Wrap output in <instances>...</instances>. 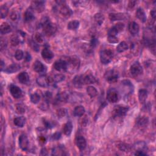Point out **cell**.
<instances>
[{
    "mask_svg": "<svg viewBox=\"0 0 156 156\" xmlns=\"http://www.w3.org/2000/svg\"><path fill=\"white\" fill-rule=\"evenodd\" d=\"M31 58H31V54L27 52L26 54V55H25V60L26 62H29L31 60Z\"/></svg>",
    "mask_w": 156,
    "mask_h": 156,
    "instance_id": "obj_55",
    "label": "cell"
},
{
    "mask_svg": "<svg viewBox=\"0 0 156 156\" xmlns=\"http://www.w3.org/2000/svg\"><path fill=\"white\" fill-rule=\"evenodd\" d=\"M87 92L91 98H94L98 95V91L93 86H89L87 87Z\"/></svg>",
    "mask_w": 156,
    "mask_h": 156,
    "instance_id": "obj_35",
    "label": "cell"
},
{
    "mask_svg": "<svg viewBox=\"0 0 156 156\" xmlns=\"http://www.w3.org/2000/svg\"><path fill=\"white\" fill-rule=\"evenodd\" d=\"M45 1H33L32 3V9L41 13L45 10Z\"/></svg>",
    "mask_w": 156,
    "mask_h": 156,
    "instance_id": "obj_13",
    "label": "cell"
},
{
    "mask_svg": "<svg viewBox=\"0 0 156 156\" xmlns=\"http://www.w3.org/2000/svg\"><path fill=\"white\" fill-rule=\"evenodd\" d=\"M151 16L153 18V20H154L155 18V9H153V10L151 11Z\"/></svg>",
    "mask_w": 156,
    "mask_h": 156,
    "instance_id": "obj_56",
    "label": "cell"
},
{
    "mask_svg": "<svg viewBox=\"0 0 156 156\" xmlns=\"http://www.w3.org/2000/svg\"><path fill=\"white\" fill-rule=\"evenodd\" d=\"M114 58V53L110 49L103 50L100 53V60L104 65L109 64Z\"/></svg>",
    "mask_w": 156,
    "mask_h": 156,
    "instance_id": "obj_3",
    "label": "cell"
},
{
    "mask_svg": "<svg viewBox=\"0 0 156 156\" xmlns=\"http://www.w3.org/2000/svg\"><path fill=\"white\" fill-rule=\"evenodd\" d=\"M107 99L109 103H115L119 100V94L115 89H110L107 93Z\"/></svg>",
    "mask_w": 156,
    "mask_h": 156,
    "instance_id": "obj_6",
    "label": "cell"
},
{
    "mask_svg": "<svg viewBox=\"0 0 156 156\" xmlns=\"http://www.w3.org/2000/svg\"><path fill=\"white\" fill-rule=\"evenodd\" d=\"M37 83L40 87H46L49 85V77L45 75H41L37 78Z\"/></svg>",
    "mask_w": 156,
    "mask_h": 156,
    "instance_id": "obj_15",
    "label": "cell"
},
{
    "mask_svg": "<svg viewBox=\"0 0 156 156\" xmlns=\"http://www.w3.org/2000/svg\"><path fill=\"white\" fill-rule=\"evenodd\" d=\"M129 48L128 45L125 42H121L116 47V51L118 53H123L127 51Z\"/></svg>",
    "mask_w": 156,
    "mask_h": 156,
    "instance_id": "obj_33",
    "label": "cell"
},
{
    "mask_svg": "<svg viewBox=\"0 0 156 156\" xmlns=\"http://www.w3.org/2000/svg\"><path fill=\"white\" fill-rule=\"evenodd\" d=\"M65 78V76L62 74H55L53 78H49V84L53 83H60L63 81Z\"/></svg>",
    "mask_w": 156,
    "mask_h": 156,
    "instance_id": "obj_27",
    "label": "cell"
},
{
    "mask_svg": "<svg viewBox=\"0 0 156 156\" xmlns=\"http://www.w3.org/2000/svg\"><path fill=\"white\" fill-rule=\"evenodd\" d=\"M96 43H97V39L95 38V37H92V39L91 40V44H90L91 46L93 47V48L96 46Z\"/></svg>",
    "mask_w": 156,
    "mask_h": 156,
    "instance_id": "obj_53",
    "label": "cell"
},
{
    "mask_svg": "<svg viewBox=\"0 0 156 156\" xmlns=\"http://www.w3.org/2000/svg\"><path fill=\"white\" fill-rule=\"evenodd\" d=\"M1 71H3V68H4V62L2 60H1Z\"/></svg>",
    "mask_w": 156,
    "mask_h": 156,
    "instance_id": "obj_58",
    "label": "cell"
},
{
    "mask_svg": "<svg viewBox=\"0 0 156 156\" xmlns=\"http://www.w3.org/2000/svg\"><path fill=\"white\" fill-rule=\"evenodd\" d=\"M33 70L37 73H43L46 71V67L39 60H36L33 65Z\"/></svg>",
    "mask_w": 156,
    "mask_h": 156,
    "instance_id": "obj_14",
    "label": "cell"
},
{
    "mask_svg": "<svg viewBox=\"0 0 156 156\" xmlns=\"http://www.w3.org/2000/svg\"><path fill=\"white\" fill-rule=\"evenodd\" d=\"M65 153V151L64 147L58 146V147H55L53 149L52 154L55 155H63L67 154Z\"/></svg>",
    "mask_w": 156,
    "mask_h": 156,
    "instance_id": "obj_31",
    "label": "cell"
},
{
    "mask_svg": "<svg viewBox=\"0 0 156 156\" xmlns=\"http://www.w3.org/2000/svg\"><path fill=\"white\" fill-rule=\"evenodd\" d=\"M10 92L12 96L15 99L20 98L22 96V90L20 87L15 85H11L10 87Z\"/></svg>",
    "mask_w": 156,
    "mask_h": 156,
    "instance_id": "obj_10",
    "label": "cell"
},
{
    "mask_svg": "<svg viewBox=\"0 0 156 156\" xmlns=\"http://www.w3.org/2000/svg\"><path fill=\"white\" fill-rule=\"evenodd\" d=\"M126 18V15L121 13H111L109 14V19L112 21L116 20H123Z\"/></svg>",
    "mask_w": 156,
    "mask_h": 156,
    "instance_id": "obj_21",
    "label": "cell"
},
{
    "mask_svg": "<svg viewBox=\"0 0 156 156\" xmlns=\"http://www.w3.org/2000/svg\"><path fill=\"white\" fill-rule=\"evenodd\" d=\"M148 97V91L145 89H140L139 92V99L141 103H145Z\"/></svg>",
    "mask_w": 156,
    "mask_h": 156,
    "instance_id": "obj_29",
    "label": "cell"
},
{
    "mask_svg": "<svg viewBox=\"0 0 156 156\" xmlns=\"http://www.w3.org/2000/svg\"><path fill=\"white\" fill-rule=\"evenodd\" d=\"M137 3V1H130L129 2V4H128V7L130 8V9H132L135 7V4Z\"/></svg>",
    "mask_w": 156,
    "mask_h": 156,
    "instance_id": "obj_54",
    "label": "cell"
},
{
    "mask_svg": "<svg viewBox=\"0 0 156 156\" xmlns=\"http://www.w3.org/2000/svg\"><path fill=\"white\" fill-rule=\"evenodd\" d=\"M35 40L37 43H42L43 42V35L40 33H36V34L35 35Z\"/></svg>",
    "mask_w": 156,
    "mask_h": 156,
    "instance_id": "obj_47",
    "label": "cell"
},
{
    "mask_svg": "<svg viewBox=\"0 0 156 156\" xmlns=\"http://www.w3.org/2000/svg\"><path fill=\"white\" fill-rule=\"evenodd\" d=\"M136 123L137 125L140 127H145L148 125L149 123L148 118L146 116H140L137 119Z\"/></svg>",
    "mask_w": 156,
    "mask_h": 156,
    "instance_id": "obj_26",
    "label": "cell"
},
{
    "mask_svg": "<svg viewBox=\"0 0 156 156\" xmlns=\"http://www.w3.org/2000/svg\"><path fill=\"white\" fill-rule=\"evenodd\" d=\"M67 114V110L62 108V109H59L57 111V115L59 118H63L66 116Z\"/></svg>",
    "mask_w": 156,
    "mask_h": 156,
    "instance_id": "obj_42",
    "label": "cell"
},
{
    "mask_svg": "<svg viewBox=\"0 0 156 156\" xmlns=\"http://www.w3.org/2000/svg\"><path fill=\"white\" fill-rule=\"evenodd\" d=\"M135 155H146L147 154L145 152L144 150H143V149H138V150L136 151Z\"/></svg>",
    "mask_w": 156,
    "mask_h": 156,
    "instance_id": "obj_50",
    "label": "cell"
},
{
    "mask_svg": "<svg viewBox=\"0 0 156 156\" xmlns=\"http://www.w3.org/2000/svg\"><path fill=\"white\" fill-rule=\"evenodd\" d=\"M60 13L64 17L68 18L72 15L73 11L68 6H67L66 4H64L62 5L60 9Z\"/></svg>",
    "mask_w": 156,
    "mask_h": 156,
    "instance_id": "obj_17",
    "label": "cell"
},
{
    "mask_svg": "<svg viewBox=\"0 0 156 156\" xmlns=\"http://www.w3.org/2000/svg\"><path fill=\"white\" fill-rule=\"evenodd\" d=\"M130 72L133 76H139L141 75L143 73V67L138 62H136L131 65L130 68Z\"/></svg>",
    "mask_w": 156,
    "mask_h": 156,
    "instance_id": "obj_5",
    "label": "cell"
},
{
    "mask_svg": "<svg viewBox=\"0 0 156 156\" xmlns=\"http://www.w3.org/2000/svg\"><path fill=\"white\" fill-rule=\"evenodd\" d=\"M140 30V27L138 24L135 21L130 22L129 24V31L130 33L132 35H136L138 34Z\"/></svg>",
    "mask_w": 156,
    "mask_h": 156,
    "instance_id": "obj_16",
    "label": "cell"
},
{
    "mask_svg": "<svg viewBox=\"0 0 156 156\" xmlns=\"http://www.w3.org/2000/svg\"><path fill=\"white\" fill-rule=\"evenodd\" d=\"M75 143L77 147L80 151L84 150L87 146V141L83 136L81 135L77 136L75 140Z\"/></svg>",
    "mask_w": 156,
    "mask_h": 156,
    "instance_id": "obj_11",
    "label": "cell"
},
{
    "mask_svg": "<svg viewBox=\"0 0 156 156\" xmlns=\"http://www.w3.org/2000/svg\"><path fill=\"white\" fill-rule=\"evenodd\" d=\"M40 24L43 28V33L48 37L53 35L57 31V27L51 22L49 18L47 17H44L42 18Z\"/></svg>",
    "mask_w": 156,
    "mask_h": 156,
    "instance_id": "obj_1",
    "label": "cell"
},
{
    "mask_svg": "<svg viewBox=\"0 0 156 156\" xmlns=\"http://www.w3.org/2000/svg\"><path fill=\"white\" fill-rule=\"evenodd\" d=\"M14 123L15 126L18 127L23 128L26 123V118L24 116L16 117L14 120Z\"/></svg>",
    "mask_w": 156,
    "mask_h": 156,
    "instance_id": "obj_28",
    "label": "cell"
},
{
    "mask_svg": "<svg viewBox=\"0 0 156 156\" xmlns=\"http://www.w3.org/2000/svg\"><path fill=\"white\" fill-rule=\"evenodd\" d=\"M1 34H6L10 33L12 31V28L10 26V24L8 23H3L1 25Z\"/></svg>",
    "mask_w": 156,
    "mask_h": 156,
    "instance_id": "obj_30",
    "label": "cell"
},
{
    "mask_svg": "<svg viewBox=\"0 0 156 156\" xmlns=\"http://www.w3.org/2000/svg\"><path fill=\"white\" fill-rule=\"evenodd\" d=\"M104 77L109 83H115L118 80V74L115 70H109L105 73Z\"/></svg>",
    "mask_w": 156,
    "mask_h": 156,
    "instance_id": "obj_7",
    "label": "cell"
},
{
    "mask_svg": "<svg viewBox=\"0 0 156 156\" xmlns=\"http://www.w3.org/2000/svg\"><path fill=\"white\" fill-rule=\"evenodd\" d=\"M40 142H42V143H45L46 142V139L45 137H40L39 138Z\"/></svg>",
    "mask_w": 156,
    "mask_h": 156,
    "instance_id": "obj_57",
    "label": "cell"
},
{
    "mask_svg": "<svg viewBox=\"0 0 156 156\" xmlns=\"http://www.w3.org/2000/svg\"><path fill=\"white\" fill-rule=\"evenodd\" d=\"M20 42V40L19 39V37H18V36L14 35L11 37L10 43H11L12 46H16L19 45Z\"/></svg>",
    "mask_w": 156,
    "mask_h": 156,
    "instance_id": "obj_40",
    "label": "cell"
},
{
    "mask_svg": "<svg viewBox=\"0 0 156 156\" xmlns=\"http://www.w3.org/2000/svg\"><path fill=\"white\" fill-rule=\"evenodd\" d=\"M107 40L110 43H117L118 42V39L115 36H108Z\"/></svg>",
    "mask_w": 156,
    "mask_h": 156,
    "instance_id": "obj_48",
    "label": "cell"
},
{
    "mask_svg": "<svg viewBox=\"0 0 156 156\" xmlns=\"http://www.w3.org/2000/svg\"><path fill=\"white\" fill-rule=\"evenodd\" d=\"M73 124L71 121L67 122L64 126L63 128V132L65 135L67 136H70L73 130Z\"/></svg>",
    "mask_w": 156,
    "mask_h": 156,
    "instance_id": "obj_24",
    "label": "cell"
},
{
    "mask_svg": "<svg viewBox=\"0 0 156 156\" xmlns=\"http://www.w3.org/2000/svg\"><path fill=\"white\" fill-rule=\"evenodd\" d=\"M96 79L93 75L90 74H84V75L76 76L74 77L73 82L74 84L79 87L82 85L94 84L96 83Z\"/></svg>",
    "mask_w": 156,
    "mask_h": 156,
    "instance_id": "obj_2",
    "label": "cell"
},
{
    "mask_svg": "<svg viewBox=\"0 0 156 156\" xmlns=\"http://www.w3.org/2000/svg\"><path fill=\"white\" fill-rule=\"evenodd\" d=\"M42 58L45 60H51L54 57L53 53L48 48H45L42 51Z\"/></svg>",
    "mask_w": 156,
    "mask_h": 156,
    "instance_id": "obj_20",
    "label": "cell"
},
{
    "mask_svg": "<svg viewBox=\"0 0 156 156\" xmlns=\"http://www.w3.org/2000/svg\"><path fill=\"white\" fill-rule=\"evenodd\" d=\"M20 65L17 64H12L8 67L6 68V69L4 70V71L7 73L11 74V73H14L15 72H17L20 70Z\"/></svg>",
    "mask_w": 156,
    "mask_h": 156,
    "instance_id": "obj_25",
    "label": "cell"
},
{
    "mask_svg": "<svg viewBox=\"0 0 156 156\" xmlns=\"http://www.w3.org/2000/svg\"><path fill=\"white\" fill-rule=\"evenodd\" d=\"M18 79L22 84H26L29 81V76L26 72H21L18 75Z\"/></svg>",
    "mask_w": 156,
    "mask_h": 156,
    "instance_id": "obj_22",
    "label": "cell"
},
{
    "mask_svg": "<svg viewBox=\"0 0 156 156\" xmlns=\"http://www.w3.org/2000/svg\"><path fill=\"white\" fill-rule=\"evenodd\" d=\"M19 146L23 151H27L29 146V140L25 134H21L19 137Z\"/></svg>",
    "mask_w": 156,
    "mask_h": 156,
    "instance_id": "obj_9",
    "label": "cell"
},
{
    "mask_svg": "<svg viewBox=\"0 0 156 156\" xmlns=\"http://www.w3.org/2000/svg\"><path fill=\"white\" fill-rule=\"evenodd\" d=\"M79 21L78 20H73L68 23L67 25V28L71 30V31H74L76 30L79 26Z\"/></svg>",
    "mask_w": 156,
    "mask_h": 156,
    "instance_id": "obj_34",
    "label": "cell"
},
{
    "mask_svg": "<svg viewBox=\"0 0 156 156\" xmlns=\"http://www.w3.org/2000/svg\"><path fill=\"white\" fill-rule=\"evenodd\" d=\"M68 99V95L67 93H66L65 92H61L55 96V102L57 104L64 103L67 101Z\"/></svg>",
    "mask_w": 156,
    "mask_h": 156,
    "instance_id": "obj_18",
    "label": "cell"
},
{
    "mask_svg": "<svg viewBox=\"0 0 156 156\" xmlns=\"http://www.w3.org/2000/svg\"><path fill=\"white\" fill-rule=\"evenodd\" d=\"M104 19H105L104 16L103 15V14H102L101 13L96 14L94 16V20H95L96 23L99 26L101 25V24H103V23L104 21Z\"/></svg>",
    "mask_w": 156,
    "mask_h": 156,
    "instance_id": "obj_36",
    "label": "cell"
},
{
    "mask_svg": "<svg viewBox=\"0 0 156 156\" xmlns=\"http://www.w3.org/2000/svg\"><path fill=\"white\" fill-rule=\"evenodd\" d=\"M44 97H45V101L49 103L52 99V97H53L52 93L50 92H48V91L46 92L44 95Z\"/></svg>",
    "mask_w": 156,
    "mask_h": 156,
    "instance_id": "obj_46",
    "label": "cell"
},
{
    "mask_svg": "<svg viewBox=\"0 0 156 156\" xmlns=\"http://www.w3.org/2000/svg\"><path fill=\"white\" fill-rule=\"evenodd\" d=\"M53 67L56 71H66L68 68L67 62L64 60H58L54 62Z\"/></svg>",
    "mask_w": 156,
    "mask_h": 156,
    "instance_id": "obj_8",
    "label": "cell"
},
{
    "mask_svg": "<svg viewBox=\"0 0 156 156\" xmlns=\"http://www.w3.org/2000/svg\"><path fill=\"white\" fill-rule=\"evenodd\" d=\"M67 64L68 65H70L73 69L78 70L80 67V61L78 58L76 57V56H73V57L68 59Z\"/></svg>",
    "mask_w": 156,
    "mask_h": 156,
    "instance_id": "obj_12",
    "label": "cell"
},
{
    "mask_svg": "<svg viewBox=\"0 0 156 156\" xmlns=\"http://www.w3.org/2000/svg\"><path fill=\"white\" fill-rule=\"evenodd\" d=\"M24 57V53L21 50H17L15 54V58L17 60H21Z\"/></svg>",
    "mask_w": 156,
    "mask_h": 156,
    "instance_id": "obj_43",
    "label": "cell"
},
{
    "mask_svg": "<svg viewBox=\"0 0 156 156\" xmlns=\"http://www.w3.org/2000/svg\"><path fill=\"white\" fill-rule=\"evenodd\" d=\"M25 107L22 104H18L16 105V112L18 114H23L25 113Z\"/></svg>",
    "mask_w": 156,
    "mask_h": 156,
    "instance_id": "obj_39",
    "label": "cell"
},
{
    "mask_svg": "<svg viewBox=\"0 0 156 156\" xmlns=\"http://www.w3.org/2000/svg\"><path fill=\"white\" fill-rule=\"evenodd\" d=\"M40 109L43 110H46L48 109V103H47L46 101L43 103L40 106Z\"/></svg>",
    "mask_w": 156,
    "mask_h": 156,
    "instance_id": "obj_51",
    "label": "cell"
},
{
    "mask_svg": "<svg viewBox=\"0 0 156 156\" xmlns=\"http://www.w3.org/2000/svg\"><path fill=\"white\" fill-rule=\"evenodd\" d=\"M129 110V107L127 106L118 105L112 111V116L114 118H121L125 116Z\"/></svg>",
    "mask_w": 156,
    "mask_h": 156,
    "instance_id": "obj_4",
    "label": "cell"
},
{
    "mask_svg": "<svg viewBox=\"0 0 156 156\" xmlns=\"http://www.w3.org/2000/svg\"><path fill=\"white\" fill-rule=\"evenodd\" d=\"M118 148H119L121 151H124V152H128L130 151V147L129 145L126 144V143H121L118 145Z\"/></svg>",
    "mask_w": 156,
    "mask_h": 156,
    "instance_id": "obj_41",
    "label": "cell"
},
{
    "mask_svg": "<svg viewBox=\"0 0 156 156\" xmlns=\"http://www.w3.org/2000/svg\"><path fill=\"white\" fill-rule=\"evenodd\" d=\"M44 124L45 126V128L47 129H51L54 127L55 126V122L54 121H51L49 120H44Z\"/></svg>",
    "mask_w": 156,
    "mask_h": 156,
    "instance_id": "obj_44",
    "label": "cell"
},
{
    "mask_svg": "<svg viewBox=\"0 0 156 156\" xmlns=\"http://www.w3.org/2000/svg\"><path fill=\"white\" fill-rule=\"evenodd\" d=\"M29 45H30L31 47L32 48V49H33V50H34L35 51H39V45L37 44V43L36 42H35L33 40H31L29 42Z\"/></svg>",
    "mask_w": 156,
    "mask_h": 156,
    "instance_id": "obj_45",
    "label": "cell"
},
{
    "mask_svg": "<svg viewBox=\"0 0 156 156\" xmlns=\"http://www.w3.org/2000/svg\"><path fill=\"white\" fill-rule=\"evenodd\" d=\"M85 112V108L82 105H78L74 110V115L76 116H82Z\"/></svg>",
    "mask_w": 156,
    "mask_h": 156,
    "instance_id": "obj_32",
    "label": "cell"
},
{
    "mask_svg": "<svg viewBox=\"0 0 156 156\" xmlns=\"http://www.w3.org/2000/svg\"><path fill=\"white\" fill-rule=\"evenodd\" d=\"M33 9L29 8L26 10L24 14V20L26 22L33 21L35 19V16L33 12Z\"/></svg>",
    "mask_w": 156,
    "mask_h": 156,
    "instance_id": "obj_19",
    "label": "cell"
},
{
    "mask_svg": "<svg viewBox=\"0 0 156 156\" xmlns=\"http://www.w3.org/2000/svg\"><path fill=\"white\" fill-rule=\"evenodd\" d=\"M31 101L33 104H37L40 101V96L38 93H35L31 95Z\"/></svg>",
    "mask_w": 156,
    "mask_h": 156,
    "instance_id": "obj_37",
    "label": "cell"
},
{
    "mask_svg": "<svg viewBox=\"0 0 156 156\" xmlns=\"http://www.w3.org/2000/svg\"><path fill=\"white\" fill-rule=\"evenodd\" d=\"M136 17L143 23H145L146 21L147 17H146V14L144 10L141 8L137 9L136 11Z\"/></svg>",
    "mask_w": 156,
    "mask_h": 156,
    "instance_id": "obj_23",
    "label": "cell"
},
{
    "mask_svg": "<svg viewBox=\"0 0 156 156\" xmlns=\"http://www.w3.org/2000/svg\"><path fill=\"white\" fill-rule=\"evenodd\" d=\"M61 138V134L59 132H57L54 133L53 135H52V139L53 140H58Z\"/></svg>",
    "mask_w": 156,
    "mask_h": 156,
    "instance_id": "obj_49",
    "label": "cell"
},
{
    "mask_svg": "<svg viewBox=\"0 0 156 156\" xmlns=\"http://www.w3.org/2000/svg\"><path fill=\"white\" fill-rule=\"evenodd\" d=\"M1 17L4 18L7 17L9 13V9L6 5H2L1 6Z\"/></svg>",
    "mask_w": 156,
    "mask_h": 156,
    "instance_id": "obj_38",
    "label": "cell"
},
{
    "mask_svg": "<svg viewBox=\"0 0 156 156\" xmlns=\"http://www.w3.org/2000/svg\"><path fill=\"white\" fill-rule=\"evenodd\" d=\"M10 18L12 20L15 21L17 19V14L16 12L14 11L10 13Z\"/></svg>",
    "mask_w": 156,
    "mask_h": 156,
    "instance_id": "obj_52",
    "label": "cell"
}]
</instances>
